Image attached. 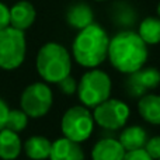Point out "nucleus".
Wrapping results in <instances>:
<instances>
[{
    "label": "nucleus",
    "instance_id": "1",
    "mask_svg": "<svg viewBox=\"0 0 160 160\" xmlns=\"http://www.w3.org/2000/svg\"><path fill=\"white\" fill-rule=\"evenodd\" d=\"M107 56L111 65L122 73H132L148 61V45L133 31H121L108 44Z\"/></svg>",
    "mask_w": 160,
    "mask_h": 160
},
{
    "label": "nucleus",
    "instance_id": "2",
    "mask_svg": "<svg viewBox=\"0 0 160 160\" xmlns=\"http://www.w3.org/2000/svg\"><path fill=\"white\" fill-rule=\"evenodd\" d=\"M108 38L104 28L98 24L91 22L90 25L82 28L73 41V58L80 66L97 68L107 58L108 52Z\"/></svg>",
    "mask_w": 160,
    "mask_h": 160
},
{
    "label": "nucleus",
    "instance_id": "3",
    "mask_svg": "<svg viewBox=\"0 0 160 160\" xmlns=\"http://www.w3.org/2000/svg\"><path fill=\"white\" fill-rule=\"evenodd\" d=\"M37 70L48 83H58L72 70V58L66 48L56 42H48L37 55Z\"/></svg>",
    "mask_w": 160,
    "mask_h": 160
},
{
    "label": "nucleus",
    "instance_id": "4",
    "mask_svg": "<svg viewBox=\"0 0 160 160\" xmlns=\"http://www.w3.org/2000/svg\"><path fill=\"white\" fill-rule=\"evenodd\" d=\"M76 91L79 94V100L84 107L94 108L100 102L110 98L111 79L102 70L93 69L82 76Z\"/></svg>",
    "mask_w": 160,
    "mask_h": 160
},
{
    "label": "nucleus",
    "instance_id": "5",
    "mask_svg": "<svg viewBox=\"0 0 160 160\" xmlns=\"http://www.w3.org/2000/svg\"><path fill=\"white\" fill-rule=\"evenodd\" d=\"M27 42L24 31L8 27L0 30V68L13 70L21 66L25 59Z\"/></svg>",
    "mask_w": 160,
    "mask_h": 160
},
{
    "label": "nucleus",
    "instance_id": "6",
    "mask_svg": "<svg viewBox=\"0 0 160 160\" xmlns=\"http://www.w3.org/2000/svg\"><path fill=\"white\" fill-rule=\"evenodd\" d=\"M61 125L65 138L80 143V142L87 141L93 133V114L84 105H75L65 112Z\"/></svg>",
    "mask_w": 160,
    "mask_h": 160
},
{
    "label": "nucleus",
    "instance_id": "7",
    "mask_svg": "<svg viewBox=\"0 0 160 160\" xmlns=\"http://www.w3.org/2000/svg\"><path fill=\"white\" fill-rule=\"evenodd\" d=\"M53 102L52 90L45 83H32L21 94V110L31 118H41L47 115Z\"/></svg>",
    "mask_w": 160,
    "mask_h": 160
},
{
    "label": "nucleus",
    "instance_id": "8",
    "mask_svg": "<svg viewBox=\"0 0 160 160\" xmlns=\"http://www.w3.org/2000/svg\"><path fill=\"white\" fill-rule=\"evenodd\" d=\"M128 118H129V107L121 100L107 98L94 107L93 119L104 129H119L125 127Z\"/></svg>",
    "mask_w": 160,
    "mask_h": 160
},
{
    "label": "nucleus",
    "instance_id": "9",
    "mask_svg": "<svg viewBox=\"0 0 160 160\" xmlns=\"http://www.w3.org/2000/svg\"><path fill=\"white\" fill-rule=\"evenodd\" d=\"M128 75L129 76L127 79V91L133 98L143 96L160 84V72L156 68H141Z\"/></svg>",
    "mask_w": 160,
    "mask_h": 160
},
{
    "label": "nucleus",
    "instance_id": "10",
    "mask_svg": "<svg viewBox=\"0 0 160 160\" xmlns=\"http://www.w3.org/2000/svg\"><path fill=\"white\" fill-rule=\"evenodd\" d=\"M51 160H84V153L79 142L59 138L51 145Z\"/></svg>",
    "mask_w": 160,
    "mask_h": 160
},
{
    "label": "nucleus",
    "instance_id": "11",
    "mask_svg": "<svg viewBox=\"0 0 160 160\" xmlns=\"http://www.w3.org/2000/svg\"><path fill=\"white\" fill-rule=\"evenodd\" d=\"M35 16L34 6L27 0H21L10 8V25L17 30L25 31L34 24Z\"/></svg>",
    "mask_w": 160,
    "mask_h": 160
},
{
    "label": "nucleus",
    "instance_id": "12",
    "mask_svg": "<svg viewBox=\"0 0 160 160\" xmlns=\"http://www.w3.org/2000/svg\"><path fill=\"white\" fill-rule=\"evenodd\" d=\"M124 155L125 149L119 143V141L111 138L98 141L91 150L93 160H122Z\"/></svg>",
    "mask_w": 160,
    "mask_h": 160
},
{
    "label": "nucleus",
    "instance_id": "13",
    "mask_svg": "<svg viewBox=\"0 0 160 160\" xmlns=\"http://www.w3.org/2000/svg\"><path fill=\"white\" fill-rule=\"evenodd\" d=\"M21 153V141L17 132L3 128L0 131V158L3 160H14Z\"/></svg>",
    "mask_w": 160,
    "mask_h": 160
},
{
    "label": "nucleus",
    "instance_id": "14",
    "mask_svg": "<svg viewBox=\"0 0 160 160\" xmlns=\"http://www.w3.org/2000/svg\"><path fill=\"white\" fill-rule=\"evenodd\" d=\"M138 110L146 122L160 125V96L148 93L143 94L138 102Z\"/></svg>",
    "mask_w": 160,
    "mask_h": 160
},
{
    "label": "nucleus",
    "instance_id": "15",
    "mask_svg": "<svg viewBox=\"0 0 160 160\" xmlns=\"http://www.w3.org/2000/svg\"><path fill=\"white\" fill-rule=\"evenodd\" d=\"M93 20H94L93 10L86 3H76V4L70 6L66 13L68 24L73 28H78V30H82V28L90 25L93 22Z\"/></svg>",
    "mask_w": 160,
    "mask_h": 160
},
{
    "label": "nucleus",
    "instance_id": "16",
    "mask_svg": "<svg viewBox=\"0 0 160 160\" xmlns=\"http://www.w3.org/2000/svg\"><path fill=\"white\" fill-rule=\"evenodd\" d=\"M148 141V133L142 127L133 125V127H128L119 135V143L125 149V152L129 150L142 149Z\"/></svg>",
    "mask_w": 160,
    "mask_h": 160
},
{
    "label": "nucleus",
    "instance_id": "17",
    "mask_svg": "<svg viewBox=\"0 0 160 160\" xmlns=\"http://www.w3.org/2000/svg\"><path fill=\"white\" fill-rule=\"evenodd\" d=\"M51 142L45 136H31L24 143L25 155L32 160H45L49 158Z\"/></svg>",
    "mask_w": 160,
    "mask_h": 160
},
{
    "label": "nucleus",
    "instance_id": "18",
    "mask_svg": "<svg viewBox=\"0 0 160 160\" xmlns=\"http://www.w3.org/2000/svg\"><path fill=\"white\" fill-rule=\"evenodd\" d=\"M138 34L146 45L160 44V18L146 17L139 25Z\"/></svg>",
    "mask_w": 160,
    "mask_h": 160
},
{
    "label": "nucleus",
    "instance_id": "19",
    "mask_svg": "<svg viewBox=\"0 0 160 160\" xmlns=\"http://www.w3.org/2000/svg\"><path fill=\"white\" fill-rule=\"evenodd\" d=\"M27 124H28V115L22 110H8L7 121H6L4 128L18 133L25 129Z\"/></svg>",
    "mask_w": 160,
    "mask_h": 160
},
{
    "label": "nucleus",
    "instance_id": "20",
    "mask_svg": "<svg viewBox=\"0 0 160 160\" xmlns=\"http://www.w3.org/2000/svg\"><path fill=\"white\" fill-rule=\"evenodd\" d=\"M143 149L153 160H158L160 158V136H153V138L148 139Z\"/></svg>",
    "mask_w": 160,
    "mask_h": 160
},
{
    "label": "nucleus",
    "instance_id": "21",
    "mask_svg": "<svg viewBox=\"0 0 160 160\" xmlns=\"http://www.w3.org/2000/svg\"><path fill=\"white\" fill-rule=\"evenodd\" d=\"M56 84L59 86V90L63 94H66V96H72V94H75L76 90H78V83H76V80L70 75H68L66 78H63L61 82L56 83Z\"/></svg>",
    "mask_w": 160,
    "mask_h": 160
},
{
    "label": "nucleus",
    "instance_id": "22",
    "mask_svg": "<svg viewBox=\"0 0 160 160\" xmlns=\"http://www.w3.org/2000/svg\"><path fill=\"white\" fill-rule=\"evenodd\" d=\"M122 160H153L149 155L146 153V150L142 148V149H136V150H129V152H125L124 159Z\"/></svg>",
    "mask_w": 160,
    "mask_h": 160
},
{
    "label": "nucleus",
    "instance_id": "23",
    "mask_svg": "<svg viewBox=\"0 0 160 160\" xmlns=\"http://www.w3.org/2000/svg\"><path fill=\"white\" fill-rule=\"evenodd\" d=\"M10 25V8L0 2V30Z\"/></svg>",
    "mask_w": 160,
    "mask_h": 160
},
{
    "label": "nucleus",
    "instance_id": "24",
    "mask_svg": "<svg viewBox=\"0 0 160 160\" xmlns=\"http://www.w3.org/2000/svg\"><path fill=\"white\" fill-rule=\"evenodd\" d=\"M7 115H8V105L6 104L4 100L0 98V131L6 127Z\"/></svg>",
    "mask_w": 160,
    "mask_h": 160
},
{
    "label": "nucleus",
    "instance_id": "25",
    "mask_svg": "<svg viewBox=\"0 0 160 160\" xmlns=\"http://www.w3.org/2000/svg\"><path fill=\"white\" fill-rule=\"evenodd\" d=\"M158 14H159V18H160V3H159V6H158Z\"/></svg>",
    "mask_w": 160,
    "mask_h": 160
},
{
    "label": "nucleus",
    "instance_id": "26",
    "mask_svg": "<svg viewBox=\"0 0 160 160\" xmlns=\"http://www.w3.org/2000/svg\"><path fill=\"white\" fill-rule=\"evenodd\" d=\"M96 2H105V0H96Z\"/></svg>",
    "mask_w": 160,
    "mask_h": 160
},
{
    "label": "nucleus",
    "instance_id": "27",
    "mask_svg": "<svg viewBox=\"0 0 160 160\" xmlns=\"http://www.w3.org/2000/svg\"><path fill=\"white\" fill-rule=\"evenodd\" d=\"M158 160H160V158H159V159H158Z\"/></svg>",
    "mask_w": 160,
    "mask_h": 160
}]
</instances>
